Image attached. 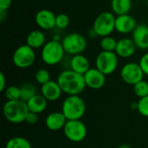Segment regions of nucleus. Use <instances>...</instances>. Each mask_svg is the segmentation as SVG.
I'll list each match as a JSON object with an SVG mask.
<instances>
[{
  "instance_id": "19",
  "label": "nucleus",
  "mask_w": 148,
  "mask_h": 148,
  "mask_svg": "<svg viewBox=\"0 0 148 148\" xmlns=\"http://www.w3.org/2000/svg\"><path fill=\"white\" fill-rule=\"evenodd\" d=\"M46 42V36L41 29L30 31L26 37V44L34 49L42 48Z\"/></svg>"
},
{
  "instance_id": "24",
  "label": "nucleus",
  "mask_w": 148,
  "mask_h": 148,
  "mask_svg": "<svg viewBox=\"0 0 148 148\" xmlns=\"http://www.w3.org/2000/svg\"><path fill=\"white\" fill-rule=\"evenodd\" d=\"M118 40H116L114 37L111 36H104L101 37V42H100V46L102 51H110V52H114L116 46H117Z\"/></svg>"
},
{
  "instance_id": "8",
  "label": "nucleus",
  "mask_w": 148,
  "mask_h": 148,
  "mask_svg": "<svg viewBox=\"0 0 148 148\" xmlns=\"http://www.w3.org/2000/svg\"><path fill=\"white\" fill-rule=\"evenodd\" d=\"M119 56L115 52L101 51L95 58V68L105 75L113 74L118 68Z\"/></svg>"
},
{
  "instance_id": "30",
  "label": "nucleus",
  "mask_w": 148,
  "mask_h": 148,
  "mask_svg": "<svg viewBox=\"0 0 148 148\" xmlns=\"http://www.w3.org/2000/svg\"><path fill=\"white\" fill-rule=\"evenodd\" d=\"M139 64L142 69L145 75L148 76V52H146L145 54L142 55V56L140 59Z\"/></svg>"
},
{
  "instance_id": "32",
  "label": "nucleus",
  "mask_w": 148,
  "mask_h": 148,
  "mask_svg": "<svg viewBox=\"0 0 148 148\" xmlns=\"http://www.w3.org/2000/svg\"><path fill=\"white\" fill-rule=\"evenodd\" d=\"M12 4V0H0V10L7 11Z\"/></svg>"
},
{
  "instance_id": "25",
  "label": "nucleus",
  "mask_w": 148,
  "mask_h": 148,
  "mask_svg": "<svg viewBox=\"0 0 148 148\" xmlns=\"http://www.w3.org/2000/svg\"><path fill=\"white\" fill-rule=\"evenodd\" d=\"M4 97L7 101H16L20 100L21 93H20V87L17 86H9L3 92Z\"/></svg>"
},
{
  "instance_id": "11",
  "label": "nucleus",
  "mask_w": 148,
  "mask_h": 148,
  "mask_svg": "<svg viewBox=\"0 0 148 148\" xmlns=\"http://www.w3.org/2000/svg\"><path fill=\"white\" fill-rule=\"evenodd\" d=\"M56 14L48 9H42L38 10L35 16V22L36 25L43 30H50L56 28Z\"/></svg>"
},
{
  "instance_id": "18",
  "label": "nucleus",
  "mask_w": 148,
  "mask_h": 148,
  "mask_svg": "<svg viewBox=\"0 0 148 148\" xmlns=\"http://www.w3.org/2000/svg\"><path fill=\"white\" fill-rule=\"evenodd\" d=\"M69 67L70 69H72L73 71L83 75L90 69V63L88 59L85 56H83L82 54H79L72 56L69 61Z\"/></svg>"
},
{
  "instance_id": "26",
  "label": "nucleus",
  "mask_w": 148,
  "mask_h": 148,
  "mask_svg": "<svg viewBox=\"0 0 148 148\" xmlns=\"http://www.w3.org/2000/svg\"><path fill=\"white\" fill-rule=\"evenodd\" d=\"M134 92L136 96L140 99L148 95V82L145 80H142L133 86Z\"/></svg>"
},
{
  "instance_id": "29",
  "label": "nucleus",
  "mask_w": 148,
  "mask_h": 148,
  "mask_svg": "<svg viewBox=\"0 0 148 148\" xmlns=\"http://www.w3.org/2000/svg\"><path fill=\"white\" fill-rule=\"evenodd\" d=\"M137 111L140 115L148 118V95L139 100Z\"/></svg>"
},
{
  "instance_id": "27",
  "label": "nucleus",
  "mask_w": 148,
  "mask_h": 148,
  "mask_svg": "<svg viewBox=\"0 0 148 148\" xmlns=\"http://www.w3.org/2000/svg\"><path fill=\"white\" fill-rule=\"evenodd\" d=\"M35 80L38 84L42 86L50 81V74L47 69H40L35 74Z\"/></svg>"
},
{
  "instance_id": "5",
  "label": "nucleus",
  "mask_w": 148,
  "mask_h": 148,
  "mask_svg": "<svg viewBox=\"0 0 148 148\" xmlns=\"http://www.w3.org/2000/svg\"><path fill=\"white\" fill-rule=\"evenodd\" d=\"M115 18L116 16L111 11L101 12L95 17L92 27L97 36L104 37L111 36L115 30Z\"/></svg>"
},
{
  "instance_id": "21",
  "label": "nucleus",
  "mask_w": 148,
  "mask_h": 148,
  "mask_svg": "<svg viewBox=\"0 0 148 148\" xmlns=\"http://www.w3.org/2000/svg\"><path fill=\"white\" fill-rule=\"evenodd\" d=\"M132 5V0H111V10L116 16L129 14Z\"/></svg>"
},
{
  "instance_id": "1",
  "label": "nucleus",
  "mask_w": 148,
  "mask_h": 148,
  "mask_svg": "<svg viewBox=\"0 0 148 148\" xmlns=\"http://www.w3.org/2000/svg\"><path fill=\"white\" fill-rule=\"evenodd\" d=\"M56 82L62 92L68 95H80L85 89L84 76L72 69H64L57 76Z\"/></svg>"
},
{
  "instance_id": "28",
  "label": "nucleus",
  "mask_w": 148,
  "mask_h": 148,
  "mask_svg": "<svg viewBox=\"0 0 148 148\" xmlns=\"http://www.w3.org/2000/svg\"><path fill=\"white\" fill-rule=\"evenodd\" d=\"M70 23L69 16L65 13H60L56 15V27L59 29H66Z\"/></svg>"
},
{
  "instance_id": "35",
  "label": "nucleus",
  "mask_w": 148,
  "mask_h": 148,
  "mask_svg": "<svg viewBox=\"0 0 148 148\" xmlns=\"http://www.w3.org/2000/svg\"><path fill=\"white\" fill-rule=\"evenodd\" d=\"M89 34H88V36L91 37V38H95V37H97V35H96V33L95 32V30L92 29L89 32H88Z\"/></svg>"
},
{
  "instance_id": "33",
  "label": "nucleus",
  "mask_w": 148,
  "mask_h": 148,
  "mask_svg": "<svg viewBox=\"0 0 148 148\" xmlns=\"http://www.w3.org/2000/svg\"><path fill=\"white\" fill-rule=\"evenodd\" d=\"M6 84H7L6 77L3 72H0V91L1 92H4V90L7 88Z\"/></svg>"
},
{
  "instance_id": "16",
  "label": "nucleus",
  "mask_w": 148,
  "mask_h": 148,
  "mask_svg": "<svg viewBox=\"0 0 148 148\" xmlns=\"http://www.w3.org/2000/svg\"><path fill=\"white\" fill-rule=\"evenodd\" d=\"M131 38L137 49L142 50L148 49V25L144 23L138 24L133 31Z\"/></svg>"
},
{
  "instance_id": "17",
  "label": "nucleus",
  "mask_w": 148,
  "mask_h": 148,
  "mask_svg": "<svg viewBox=\"0 0 148 148\" xmlns=\"http://www.w3.org/2000/svg\"><path fill=\"white\" fill-rule=\"evenodd\" d=\"M68 120L62 112H52L45 119L46 127L53 132L60 131L64 128Z\"/></svg>"
},
{
  "instance_id": "23",
  "label": "nucleus",
  "mask_w": 148,
  "mask_h": 148,
  "mask_svg": "<svg viewBox=\"0 0 148 148\" xmlns=\"http://www.w3.org/2000/svg\"><path fill=\"white\" fill-rule=\"evenodd\" d=\"M5 148H33L31 143L25 138L16 136L10 139L6 145Z\"/></svg>"
},
{
  "instance_id": "31",
  "label": "nucleus",
  "mask_w": 148,
  "mask_h": 148,
  "mask_svg": "<svg viewBox=\"0 0 148 148\" xmlns=\"http://www.w3.org/2000/svg\"><path fill=\"white\" fill-rule=\"evenodd\" d=\"M37 121H38V114L32 113V112H29L26 116L25 122L29 125H34V124H36Z\"/></svg>"
},
{
  "instance_id": "36",
  "label": "nucleus",
  "mask_w": 148,
  "mask_h": 148,
  "mask_svg": "<svg viewBox=\"0 0 148 148\" xmlns=\"http://www.w3.org/2000/svg\"><path fill=\"white\" fill-rule=\"evenodd\" d=\"M52 40H55V41L61 42V41H62V37L60 36V35H58V34H56V35H54V36H53V37H52Z\"/></svg>"
},
{
  "instance_id": "6",
  "label": "nucleus",
  "mask_w": 148,
  "mask_h": 148,
  "mask_svg": "<svg viewBox=\"0 0 148 148\" xmlns=\"http://www.w3.org/2000/svg\"><path fill=\"white\" fill-rule=\"evenodd\" d=\"M61 42L65 53L71 56L82 54L88 46V42L85 36L75 32L69 33L63 36Z\"/></svg>"
},
{
  "instance_id": "37",
  "label": "nucleus",
  "mask_w": 148,
  "mask_h": 148,
  "mask_svg": "<svg viewBox=\"0 0 148 148\" xmlns=\"http://www.w3.org/2000/svg\"><path fill=\"white\" fill-rule=\"evenodd\" d=\"M117 148H132V147L127 145V144H122V145L119 146Z\"/></svg>"
},
{
  "instance_id": "20",
  "label": "nucleus",
  "mask_w": 148,
  "mask_h": 148,
  "mask_svg": "<svg viewBox=\"0 0 148 148\" xmlns=\"http://www.w3.org/2000/svg\"><path fill=\"white\" fill-rule=\"evenodd\" d=\"M26 103H27L29 111L37 114L44 112L48 106V101L41 94L36 95Z\"/></svg>"
},
{
  "instance_id": "14",
  "label": "nucleus",
  "mask_w": 148,
  "mask_h": 148,
  "mask_svg": "<svg viewBox=\"0 0 148 148\" xmlns=\"http://www.w3.org/2000/svg\"><path fill=\"white\" fill-rule=\"evenodd\" d=\"M137 47L130 37H123L118 40L117 46L115 49V53L119 57L121 58H129L133 56L136 52Z\"/></svg>"
},
{
  "instance_id": "9",
  "label": "nucleus",
  "mask_w": 148,
  "mask_h": 148,
  "mask_svg": "<svg viewBox=\"0 0 148 148\" xmlns=\"http://www.w3.org/2000/svg\"><path fill=\"white\" fill-rule=\"evenodd\" d=\"M62 130L65 137L75 143L83 141L88 134L87 127L81 120L68 121Z\"/></svg>"
},
{
  "instance_id": "4",
  "label": "nucleus",
  "mask_w": 148,
  "mask_h": 148,
  "mask_svg": "<svg viewBox=\"0 0 148 148\" xmlns=\"http://www.w3.org/2000/svg\"><path fill=\"white\" fill-rule=\"evenodd\" d=\"M65 54L62 42L52 39L48 41L41 50L42 60L49 66H54L60 63L63 60Z\"/></svg>"
},
{
  "instance_id": "2",
  "label": "nucleus",
  "mask_w": 148,
  "mask_h": 148,
  "mask_svg": "<svg viewBox=\"0 0 148 148\" xmlns=\"http://www.w3.org/2000/svg\"><path fill=\"white\" fill-rule=\"evenodd\" d=\"M29 112L27 103L22 100L6 101L3 106V114L4 118L13 124L24 122Z\"/></svg>"
},
{
  "instance_id": "13",
  "label": "nucleus",
  "mask_w": 148,
  "mask_h": 148,
  "mask_svg": "<svg viewBox=\"0 0 148 148\" xmlns=\"http://www.w3.org/2000/svg\"><path fill=\"white\" fill-rule=\"evenodd\" d=\"M137 25L135 18L130 14L116 16L115 30L121 35L132 34Z\"/></svg>"
},
{
  "instance_id": "3",
  "label": "nucleus",
  "mask_w": 148,
  "mask_h": 148,
  "mask_svg": "<svg viewBox=\"0 0 148 148\" xmlns=\"http://www.w3.org/2000/svg\"><path fill=\"white\" fill-rule=\"evenodd\" d=\"M62 112L68 121L81 120L86 112V103L80 95H68L62 104Z\"/></svg>"
},
{
  "instance_id": "15",
  "label": "nucleus",
  "mask_w": 148,
  "mask_h": 148,
  "mask_svg": "<svg viewBox=\"0 0 148 148\" xmlns=\"http://www.w3.org/2000/svg\"><path fill=\"white\" fill-rule=\"evenodd\" d=\"M62 93L63 92L56 81L50 80L41 86V95L48 101H56L59 100Z\"/></svg>"
},
{
  "instance_id": "10",
  "label": "nucleus",
  "mask_w": 148,
  "mask_h": 148,
  "mask_svg": "<svg viewBox=\"0 0 148 148\" xmlns=\"http://www.w3.org/2000/svg\"><path fill=\"white\" fill-rule=\"evenodd\" d=\"M144 72L137 62H127L124 64L121 69V78L122 81L131 86L135 85L144 78Z\"/></svg>"
},
{
  "instance_id": "22",
  "label": "nucleus",
  "mask_w": 148,
  "mask_h": 148,
  "mask_svg": "<svg viewBox=\"0 0 148 148\" xmlns=\"http://www.w3.org/2000/svg\"><path fill=\"white\" fill-rule=\"evenodd\" d=\"M20 93H21L20 100H22L25 102H27L32 97H34L36 95L38 94L36 86H35V84H33L31 82L23 83L20 86Z\"/></svg>"
},
{
  "instance_id": "34",
  "label": "nucleus",
  "mask_w": 148,
  "mask_h": 148,
  "mask_svg": "<svg viewBox=\"0 0 148 148\" xmlns=\"http://www.w3.org/2000/svg\"><path fill=\"white\" fill-rule=\"evenodd\" d=\"M7 16V11L5 10H0V22L3 23L5 19V17Z\"/></svg>"
},
{
  "instance_id": "12",
  "label": "nucleus",
  "mask_w": 148,
  "mask_h": 148,
  "mask_svg": "<svg viewBox=\"0 0 148 148\" xmlns=\"http://www.w3.org/2000/svg\"><path fill=\"white\" fill-rule=\"evenodd\" d=\"M83 76L86 86L91 89H100L106 83V75L96 68H90Z\"/></svg>"
},
{
  "instance_id": "7",
  "label": "nucleus",
  "mask_w": 148,
  "mask_h": 148,
  "mask_svg": "<svg viewBox=\"0 0 148 148\" xmlns=\"http://www.w3.org/2000/svg\"><path fill=\"white\" fill-rule=\"evenodd\" d=\"M36 56L35 49L29 45L23 44L18 46L12 55V62L18 69H28L31 67L35 61Z\"/></svg>"
}]
</instances>
